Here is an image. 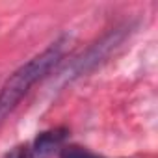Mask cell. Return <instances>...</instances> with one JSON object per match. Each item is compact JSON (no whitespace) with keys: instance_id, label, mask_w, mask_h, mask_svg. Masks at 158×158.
<instances>
[{"instance_id":"6da1fadb","label":"cell","mask_w":158,"mask_h":158,"mask_svg":"<svg viewBox=\"0 0 158 158\" xmlns=\"http://www.w3.org/2000/svg\"><path fill=\"white\" fill-rule=\"evenodd\" d=\"M65 43H67L65 37L54 41L48 48H45L41 54L28 60L13 74H10L4 86L0 88V123L17 108V104L30 91V88L35 82H39L43 76H47L60 63L65 50Z\"/></svg>"},{"instance_id":"7a4b0ae2","label":"cell","mask_w":158,"mask_h":158,"mask_svg":"<svg viewBox=\"0 0 158 158\" xmlns=\"http://www.w3.org/2000/svg\"><path fill=\"white\" fill-rule=\"evenodd\" d=\"M6 158H45V156L37 151V147L34 145V141H30V143H23V145L13 147L6 154Z\"/></svg>"},{"instance_id":"3957f363","label":"cell","mask_w":158,"mask_h":158,"mask_svg":"<svg viewBox=\"0 0 158 158\" xmlns=\"http://www.w3.org/2000/svg\"><path fill=\"white\" fill-rule=\"evenodd\" d=\"M60 158H104V156H99L89 149L78 147V145H65L60 149Z\"/></svg>"}]
</instances>
